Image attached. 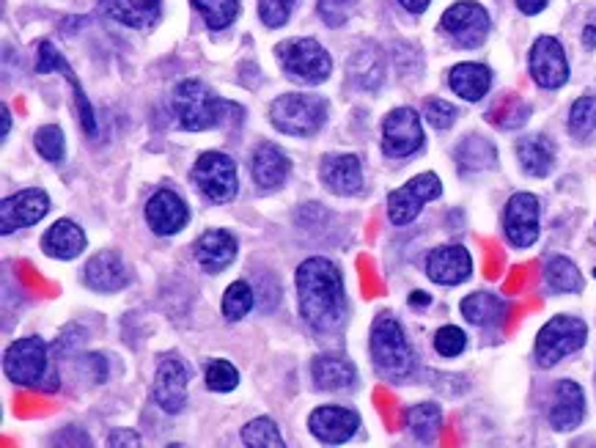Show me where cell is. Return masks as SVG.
I'll list each match as a JSON object with an SVG mask.
<instances>
[{
    "label": "cell",
    "mask_w": 596,
    "mask_h": 448,
    "mask_svg": "<svg viewBox=\"0 0 596 448\" xmlns=\"http://www.w3.org/2000/svg\"><path fill=\"white\" fill-rule=\"evenodd\" d=\"M308 430L319 443L342 446V443L352 440L355 432L360 430V415L355 410L342 408V405H324V408H316L311 413Z\"/></svg>",
    "instance_id": "5bb4252c"
},
{
    "label": "cell",
    "mask_w": 596,
    "mask_h": 448,
    "mask_svg": "<svg viewBox=\"0 0 596 448\" xmlns=\"http://www.w3.org/2000/svg\"><path fill=\"white\" fill-rule=\"evenodd\" d=\"M270 122L284 135L308 138L327 122V102L316 94H284L270 108Z\"/></svg>",
    "instance_id": "277c9868"
},
{
    "label": "cell",
    "mask_w": 596,
    "mask_h": 448,
    "mask_svg": "<svg viewBox=\"0 0 596 448\" xmlns=\"http://www.w3.org/2000/svg\"><path fill=\"white\" fill-rule=\"evenodd\" d=\"M585 338H588V325L583 320L569 314L552 316L536 336V363L542 369L556 366L563 358L583 350Z\"/></svg>",
    "instance_id": "5b68a950"
},
{
    "label": "cell",
    "mask_w": 596,
    "mask_h": 448,
    "mask_svg": "<svg viewBox=\"0 0 596 448\" xmlns=\"http://www.w3.org/2000/svg\"><path fill=\"white\" fill-rule=\"evenodd\" d=\"M289 171L291 163L284 149H278L275 144L256 146L253 158H250V176H253L256 185L264 187V190H275L289 179Z\"/></svg>",
    "instance_id": "603a6c76"
},
{
    "label": "cell",
    "mask_w": 596,
    "mask_h": 448,
    "mask_svg": "<svg viewBox=\"0 0 596 448\" xmlns=\"http://www.w3.org/2000/svg\"><path fill=\"white\" fill-rule=\"evenodd\" d=\"M371 361L376 372L388 379H407L415 369V356L410 350L405 331L394 314H380L371 327Z\"/></svg>",
    "instance_id": "7a4b0ae2"
},
{
    "label": "cell",
    "mask_w": 596,
    "mask_h": 448,
    "mask_svg": "<svg viewBox=\"0 0 596 448\" xmlns=\"http://www.w3.org/2000/svg\"><path fill=\"white\" fill-rule=\"evenodd\" d=\"M239 437H243V443L248 448H284V437H281L278 424H275L273 419H266V415H261V419L248 421V424L243 426V432H239Z\"/></svg>",
    "instance_id": "836d02e7"
},
{
    "label": "cell",
    "mask_w": 596,
    "mask_h": 448,
    "mask_svg": "<svg viewBox=\"0 0 596 448\" xmlns=\"http://www.w3.org/2000/svg\"><path fill=\"white\" fill-rule=\"evenodd\" d=\"M319 176L338 196H355L363 190V169L355 154H324L319 163Z\"/></svg>",
    "instance_id": "7402d4cb"
},
{
    "label": "cell",
    "mask_w": 596,
    "mask_h": 448,
    "mask_svg": "<svg viewBox=\"0 0 596 448\" xmlns=\"http://www.w3.org/2000/svg\"><path fill=\"white\" fill-rule=\"evenodd\" d=\"M297 306L300 316L316 333H336L347 316V291L342 270L324 257H311L297 267Z\"/></svg>",
    "instance_id": "6da1fadb"
},
{
    "label": "cell",
    "mask_w": 596,
    "mask_h": 448,
    "mask_svg": "<svg viewBox=\"0 0 596 448\" xmlns=\"http://www.w3.org/2000/svg\"><path fill=\"white\" fill-rule=\"evenodd\" d=\"M129 275L127 267H124L122 257L113 251H99L97 257H91V262L86 264V284L88 289L94 291H122L127 286Z\"/></svg>",
    "instance_id": "cb8c5ba5"
},
{
    "label": "cell",
    "mask_w": 596,
    "mask_h": 448,
    "mask_svg": "<svg viewBox=\"0 0 596 448\" xmlns=\"http://www.w3.org/2000/svg\"><path fill=\"white\" fill-rule=\"evenodd\" d=\"M193 253H196V262L203 273L218 275L232 267V262L237 259V239L226 228H209L196 239Z\"/></svg>",
    "instance_id": "44dd1931"
},
{
    "label": "cell",
    "mask_w": 596,
    "mask_h": 448,
    "mask_svg": "<svg viewBox=\"0 0 596 448\" xmlns=\"http://www.w3.org/2000/svg\"><path fill=\"white\" fill-rule=\"evenodd\" d=\"M440 28L459 47H479L486 39V34H489V14L473 0H459L443 14Z\"/></svg>",
    "instance_id": "7c38bea8"
},
{
    "label": "cell",
    "mask_w": 596,
    "mask_h": 448,
    "mask_svg": "<svg viewBox=\"0 0 596 448\" xmlns=\"http://www.w3.org/2000/svg\"><path fill=\"white\" fill-rule=\"evenodd\" d=\"M426 275L440 286H459L473 275V259L464 245H440L426 257Z\"/></svg>",
    "instance_id": "d6986e66"
},
{
    "label": "cell",
    "mask_w": 596,
    "mask_h": 448,
    "mask_svg": "<svg viewBox=\"0 0 596 448\" xmlns=\"http://www.w3.org/2000/svg\"><path fill=\"white\" fill-rule=\"evenodd\" d=\"M0 116H3V138H9V133H12V113H9V105H0Z\"/></svg>",
    "instance_id": "681fc988"
},
{
    "label": "cell",
    "mask_w": 596,
    "mask_h": 448,
    "mask_svg": "<svg viewBox=\"0 0 596 448\" xmlns=\"http://www.w3.org/2000/svg\"><path fill=\"white\" fill-rule=\"evenodd\" d=\"M583 41L588 47H594L596 45V28H591V25H588V28H585V34H583Z\"/></svg>",
    "instance_id": "f907efd6"
},
{
    "label": "cell",
    "mask_w": 596,
    "mask_h": 448,
    "mask_svg": "<svg viewBox=\"0 0 596 448\" xmlns=\"http://www.w3.org/2000/svg\"><path fill=\"white\" fill-rule=\"evenodd\" d=\"M545 281L558 295H569V291L583 289V275H580L578 264L569 262L567 257H552L545 264Z\"/></svg>",
    "instance_id": "d6a6232c"
},
{
    "label": "cell",
    "mask_w": 596,
    "mask_h": 448,
    "mask_svg": "<svg viewBox=\"0 0 596 448\" xmlns=\"http://www.w3.org/2000/svg\"><path fill=\"white\" fill-rule=\"evenodd\" d=\"M517 9H520L522 14H527V17H533V14L545 12L547 0H517Z\"/></svg>",
    "instance_id": "bcb514c9"
},
{
    "label": "cell",
    "mask_w": 596,
    "mask_h": 448,
    "mask_svg": "<svg viewBox=\"0 0 596 448\" xmlns=\"http://www.w3.org/2000/svg\"><path fill=\"white\" fill-rule=\"evenodd\" d=\"M489 119H493L498 127L504 129H517L520 124H525L527 119V108L522 105L520 99L509 97V99H500L498 105H495V111L489 113Z\"/></svg>",
    "instance_id": "ab89813d"
},
{
    "label": "cell",
    "mask_w": 596,
    "mask_h": 448,
    "mask_svg": "<svg viewBox=\"0 0 596 448\" xmlns=\"http://www.w3.org/2000/svg\"><path fill=\"white\" fill-rule=\"evenodd\" d=\"M190 369L185 366L179 356L169 352V356L157 358V374H154V402L162 413L179 415L187 405V385H190Z\"/></svg>",
    "instance_id": "30bf717a"
},
{
    "label": "cell",
    "mask_w": 596,
    "mask_h": 448,
    "mask_svg": "<svg viewBox=\"0 0 596 448\" xmlns=\"http://www.w3.org/2000/svg\"><path fill=\"white\" fill-rule=\"evenodd\" d=\"M423 149V127L415 108H394L383 119V152L394 160H405Z\"/></svg>",
    "instance_id": "8fae6325"
},
{
    "label": "cell",
    "mask_w": 596,
    "mask_h": 448,
    "mask_svg": "<svg viewBox=\"0 0 596 448\" xmlns=\"http://www.w3.org/2000/svg\"><path fill=\"white\" fill-rule=\"evenodd\" d=\"M297 0H259V17L266 28H281L291 17Z\"/></svg>",
    "instance_id": "7bdbcfd3"
},
{
    "label": "cell",
    "mask_w": 596,
    "mask_h": 448,
    "mask_svg": "<svg viewBox=\"0 0 596 448\" xmlns=\"http://www.w3.org/2000/svg\"><path fill=\"white\" fill-rule=\"evenodd\" d=\"M311 377L316 390H347L352 388L358 372L349 361L333 356H316L311 363Z\"/></svg>",
    "instance_id": "f1b7e54d"
},
{
    "label": "cell",
    "mask_w": 596,
    "mask_h": 448,
    "mask_svg": "<svg viewBox=\"0 0 596 448\" xmlns=\"http://www.w3.org/2000/svg\"><path fill=\"white\" fill-rule=\"evenodd\" d=\"M193 7L212 30L228 28L239 14V0H193Z\"/></svg>",
    "instance_id": "e575fe53"
},
{
    "label": "cell",
    "mask_w": 596,
    "mask_h": 448,
    "mask_svg": "<svg viewBox=\"0 0 596 448\" xmlns=\"http://www.w3.org/2000/svg\"><path fill=\"white\" fill-rule=\"evenodd\" d=\"M34 144H36V152H39L47 163H64L66 140H64V133H61V127L47 124V127H41L39 133H36Z\"/></svg>",
    "instance_id": "f35d334b"
},
{
    "label": "cell",
    "mask_w": 596,
    "mask_h": 448,
    "mask_svg": "<svg viewBox=\"0 0 596 448\" xmlns=\"http://www.w3.org/2000/svg\"><path fill=\"white\" fill-rule=\"evenodd\" d=\"M423 116H426V122L432 124V127L440 129V133H446V129L457 122L459 111L451 105V102H446V99L432 97L423 102Z\"/></svg>",
    "instance_id": "60d3db41"
},
{
    "label": "cell",
    "mask_w": 596,
    "mask_h": 448,
    "mask_svg": "<svg viewBox=\"0 0 596 448\" xmlns=\"http://www.w3.org/2000/svg\"><path fill=\"white\" fill-rule=\"evenodd\" d=\"M462 316L470 325H498L506 316V303L500 297L489 295V291H473L462 300Z\"/></svg>",
    "instance_id": "f546056e"
},
{
    "label": "cell",
    "mask_w": 596,
    "mask_h": 448,
    "mask_svg": "<svg viewBox=\"0 0 596 448\" xmlns=\"http://www.w3.org/2000/svg\"><path fill=\"white\" fill-rule=\"evenodd\" d=\"M517 160L527 176L542 179V176H550L552 165H556V146L547 135H525L517 144Z\"/></svg>",
    "instance_id": "4316f807"
},
{
    "label": "cell",
    "mask_w": 596,
    "mask_h": 448,
    "mask_svg": "<svg viewBox=\"0 0 596 448\" xmlns=\"http://www.w3.org/2000/svg\"><path fill=\"white\" fill-rule=\"evenodd\" d=\"M108 446L119 448V446H140L138 432L133 430H113L111 437H108Z\"/></svg>",
    "instance_id": "f6af8a7d"
},
{
    "label": "cell",
    "mask_w": 596,
    "mask_h": 448,
    "mask_svg": "<svg viewBox=\"0 0 596 448\" xmlns=\"http://www.w3.org/2000/svg\"><path fill=\"white\" fill-rule=\"evenodd\" d=\"M448 86L454 88L457 97L468 99V102H479V99L486 97L489 86H493V72L484 64L464 61V64H457L448 72Z\"/></svg>",
    "instance_id": "484cf974"
},
{
    "label": "cell",
    "mask_w": 596,
    "mask_h": 448,
    "mask_svg": "<svg viewBox=\"0 0 596 448\" xmlns=\"http://www.w3.org/2000/svg\"><path fill=\"white\" fill-rule=\"evenodd\" d=\"M531 75L542 88H561L569 80V64L567 53H563L561 41L552 36H542L536 39L531 50Z\"/></svg>",
    "instance_id": "2e32d148"
},
{
    "label": "cell",
    "mask_w": 596,
    "mask_h": 448,
    "mask_svg": "<svg viewBox=\"0 0 596 448\" xmlns=\"http://www.w3.org/2000/svg\"><path fill=\"white\" fill-rule=\"evenodd\" d=\"M47 344L39 336H25L17 338L7 350L3 358V369H7V377L14 385H23V388H34L41 383V377L47 374Z\"/></svg>",
    "instance_id": "9c48e42d"
},
{
    "label": "cell",
    "mask_w": 596,
    "mask_h": 448,
    "mask_svg": "<svg viewBox=\"0 0 596 448\" xmlns=\"http://www.w3.org/2000/svg\"><path fill=\"white\" fill-rule=\"evenodd\" d=\"M86 234L72 221L52 223L45 237H41V251L52 259H61V262H70V259L80 257L86 251Z\"/></svg>",
    "instance_id": "d4e9b609"
},
{
    "label": "cell",
    "mask_w": 596,
    "mask_h": 448,
    "mask_svg": "<svg viewBox=\"0 0 596 448\" xmlns=\"http://www.w3.org/2000/svg\"><path fill=\"white\" fill-rule=\"evenodd\" d=\"M253 306L256 297L248 281H234L226 289V295H223V316H226L228 322L245 320V316L253 311Z\"/></svg>",
    "instance_id": "d590c367"
},
{
    "label": "cell",
    "mask_w": 596,
    "mask_h": 448,
    "mask_svg": "<svg viewBox=\"0 0 596 448\" xmlns=\"http://www.w3.org/2000/svg\"><path fill=\"white\" fill-rule=\"evenodd\" d=\"M193 182L212 204H228L237 198V163L223 152H203L193 165Z\"/></svg>",
    "instance_id": "52a82bcc"
},
{
    "label": "cell",
    "mask_w": 596,
    "mask_h": 448,
    "mask_svg": "<svg viewBox=\"0 0 596 448\" xmlns=\"http://www.w3.org/2000/svg\"><path fill=\"white\" fill-rule=\"evenodd\" d=\"M275 55L291 80L308 83V86L327 80L333 72L331 53L316 39H286L275 47Z\"/></svg>",
    "instance_id": "8992f818"
},
{
    "label": "cell",
    "mask_w": 596,
    "mask_h": 448,
    "mask_svg": "<svg viewBox=\"0 0 596 448\" xmlns=\"http://www.w3.org/2000/svg\"><path fill=\"white\" fill-rule=\"evenodd\" d=\"M171 105H174V116L182 129H190V133L218 127L228 111L226 102L201 80H182L174 88Z\"/></svg>",
    "instance_id": "3957f363"
},
{
    "label": "cell",
    "mask_w": 596,
    "mask_h": 448,
    "mask_svg": "<svg viewBox=\"0 0 596 448\" xmlns=\"http://www.w3.org/2000/svg\"><path fill=\"white\" fill-rule=\"evenodd\" d=\"M440 424H443V413L437 405L421 402L415 405V408L407 410V430H410V435L415 437L418 443L435 440L437 432H440Z\"/></svg>",
    "instance_id": "1f68e13d"
},
{
    "label": "cell",
    "mask_w": 596,
    "mask_h": 448,
    "mask_svg": "<svg viewBox=\"0 0 596 448\" xmlns=\"http://www.w3.org/2000/svg\"><path fill=\"white\" fill-rule=\"evenodd\" d=\"M358 3L360 0H319V14H322L324 25L338 28V25L347 23Z\"/></svg>",
    "instance_id": "ee69618b"
},
{
    "label": "cell",
    "mask_w": 596,
    "mask_h": 448,
    "mask_svg": "<svg viewBox=\"0 0 596 448\" xmlns=\"http://www.w3.org/2000/svg\"><path fill=\"white\" fill-rule=\"evenodd\" d=\"M585 419V394L574 379H561L552 388V402L547 410V421L556 432H572Z\"/></svg>",
    "instance_id": "ffe728a7"
},
{
    "label": "cell",
    "mask_w": 596,
    "mask_h": 448,
    "mask_svg": "<svg viewBox=\"0 0 596 448\" xmlns=\"http://www.w3.org/2000/svg\"><path fill=\"white\" fill-rule=\"evenodd\" d=\"M399 3L410 14H423L429 9V3H432V0H399Z\"/></svg>",
    "instance_id": "7dc6e473"
},
{
    "label": "cell",
    "mask_w": 596,
    "mask_h": 448,
    "mask_svg": "<svg viewBox=\"0 0 596 448\" xmlns=\"http://www.w3.org/2000/svg\"><path fill=\"white\" fill-rule=\"evenodd\" d=\"M190 221V210L174 190H160L146 201V223L157 237H174Z\"/></svg>",
    "instance_id": "ac0fdd59"
},
{
    "label": "cell",
    "mask_w": 596,
    "mask_h": 448,
    "mask_svg": "<svg viewBox=\"0 0 596 448\" xmlns=\"http://www.w3.org/2000/svg\"><path fill=\"white\" fill-rule=\"evenodd\" d=\"M410 303L415 306V309H426V306L432 303V297L423 295V291H412V295H410Z\"/></svg>",
    "instance_id": "c3c4849f"
},
{
    "label": "cell",
    "mask_w": 596,
    "mask_h": 448,
    "mask_svg": "<svg viewBox=\"0 0 596 448\" xmlns=\"http://www.w3.org/2000/svg\"><path fill=\"white\" fill-rule=\"evenodd\" d=\"M36 72L39 75H47V72H61V75L70 80L72 91H75V102H77V119H80V127L86 135H97V116H94V108L91 102H88L86 91H83L80 80H77V75L72 72V66L66 64L64 55L55 50V47L50 45V41H41L39 45V59H36Z\"/></svg>",
    "instance_id": "e0dca14e"
},
{
    "label": "cell",
    "mask_w": 596,
    "mask_h": 448,
    "mask_svg": "<svg viewBox=\"0 0 596 448\" xmlns=\"http://www.w3.org/2000/svg\"><path fill=\"white\" fill-rule=\"evenodd\" d=\"M506 237L514 248H531L538 239V198L533 192H514L504 215Z\"/></svg>",
    "instance_id": "9a60e30c"
},
{
    "label": "cell",
    "mask_w": 596,
    "mask_h": 448,
    "mask_svg": "<svg viewBox=\"0 0 596 448\" xmlns=\"http://www.w3.org/2000/svg\"><path fill=\"white\" fill-rule=\"evenodd\" d=\"M498 163V152L481 135H470L457 146V165L462 174H473V171H489Z\"/></svg>",
    "instance_id": "4dcf8cb0"
},
{
    "label": "cell",
    "mask_w": 596,
    "mask_h": 448,
    "mask_svg": "<svg viewBox=\"0 0 596 448\" xmlns=\"http://www.w3.org/2000/svg\"><path fill=\"white\" fill-rule=\"evenodd\" d=\"M104 14L127 28L144 30L160 20V0H102Z\"/></svg>",
    "instance_id": "83f0119b"
},
{
    "label": "cell",
    "mask_w": 596,
    "mask_h": 448,
    "mask_svg": "<svg viewBox=\"0 0 596 448\" xmlns=\"http://www.w3.org/2000/svg\"><path fill=\"white\" fill-rule=\"evenodd\" d=\"M596 129V97H580L569 111V133L574 138H588Z\"/></svg>",
    "instance_id": "74e56055"
},
{
    "label": "cell",
    "mask_w": 596,
    "mask_h": 448,
    "mask_svg": "<svg viewBox=\"0 0 596 448\" xmlns=\"http://www.w3.org/2000/svg\"><path fill=\"white\" fill-rule=\"evenodd\" d=\"M464 347H468V336H464L462 327H457V325H443L440 331L435 333V350L440 352L443 358H457V356H462Z\"/></svg>",
    "instance_id": "b9f144b4"
},
{
    "label": "cell",
    "mask_w": 596,
    "mask_h": 448,
    "mask_svg": "<svg viewBox=\"0 0 596 448\" xmlns=\"http://www.w3.org/2000/svg\"><path fill=\"white\" fill-rule=\"evenodd\" d=\"M50 212V198L45 190H20L14 196H7L0 201V234L9 237V234L20 232V228L36 226L41 217Z\"/></svg>",
    "instance_id": "4fadbf2b"
},
{
    "label": "cell",
    "mask_w": 596,
    "mask_h": 448,
    "mask_svg": "<svg viewBox=\"0 0 596 448\" xmlns=\"http://www.w3.org/2000/svg\"><path fill=\"white\" fill-rule=\"evenodd\" d=\"M443 196V182L440 176L426 171V174H418L415 179H410L407 185H401L399 190H394L388 196V217L394 226H410L418 215H421L423 207L429 201H437Z\"/></svg>",
    "instance_id": "ba28073f"
},
{
    "label": "cell",
    "mask_w": 596,
    "mask_h": 448,
    "mask_svg": "<svg viewBox=\"0 0 596 448\" xmlns=\"http://www.w3.org/2000/svg\"><path fill=\"white\" fill-rule=\"evenodd\" d=\"M203 377H207V388L214 390V394H228V390H234L239 385L237 366L228 361H223V358L207 361Z\"/></svg>",
    "instance_id": "8d00e7d4"
}]
</instances>
